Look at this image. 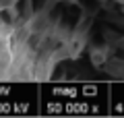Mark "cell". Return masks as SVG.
Segmentation results:
<instances>
[{
	"mask_svg": "<svg viewBox=\"0 0 124 118\" xmlns=\"http://www.w3.org/2000/svg\"><path fill=\"white\" fill-rule=\"evenodd\" d=\"M39 42H41V33H31L27 37V48L29 50H37L39 48Z\"/></svg>",
	"mask_w": 124,
	"mask_h": 118,
	"instance_id": "2",
	"label": "cell"
},
{
	"mask_svg": "<svg viewBox=\"0 0 124 118\" xmlns=\"http://www.w3.org/2000/svg\"><path fill=\"white\" fill-rule=\"evenodd\" d=\"M13 19H15V13H13V8H0V21H4V25H10L13 23Z\"/></svg>",
	"mask_w": 124,
	"mask_h": 118,
	"instance_id": "3",
	"label": "cell"
},
{
	"mask_svg": "<svg viewBox=\"0 0 124 118\" xmlns=\"http://www.w3.org/2000/svg\"><path fill=\"white\" fill-rule=\"evenodd\" d=\"M13 13L15 17H25L27 15V8H29V0H13Z\"/></svg>",
	"mask_w": 124,
	"mask_h": 118,
	"instance_id": "1",
	"label": "cell"
}]
</instances>
